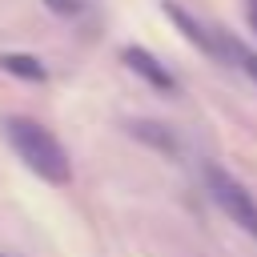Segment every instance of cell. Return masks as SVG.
I'll use <instances>...</instances> for the list:
<instances>
[{"instance_id":"cell-1","label":"cell","mask_w":257,"mask_h":257,"mask_svg":"<svg viewBox=\"0 0 257 257\" xmlns=\"http://www.w3.org/2000/svg\"><path fill=\"white\" fill-rule=\"evenodd\" d=\"M4 137H8V145L16 149V157H20L40 181H48V185H68V177H72L68 153H64V145H60L40 120H32V116H8V120H4Z\"/></svg>"},{"instance_id":"cell-2","label":"cell","mask_w":257,"mask_h":257,"mask_svg":"<svg viewBox=\"0 0 257 257\" xmlns=\"http://www.w3.org/2000/svg\"><path fill=\"white\" fill-rule=\"evenodd\" d=\"M205 185H209V197L217 201V209L257 241V197L221 165H205Z\"/></svg>"},{"instance_id":"cell-3","label":"cell","mask_w":257,"mask_h":257,"mask_svg":"<svg viewBox=\"0 0 257 257\" xmlns=\"http://www.w3.org/2000/svg\"><path fill=\"white\" fill-rule=\"evenodd\" d=\"M161 8H165V16L177 24V32H181L201 56H209L213 64H229V48H225V36H221V32H209V28H205L193 12H185L177 0H165Z\"/></svg>"},{"instance_id":"cell-4","label":"cell","mask_w":257,"mask_h":257,"mask_svg":"<svg viewBox=\"0 0 257 257\" xmlns=\"http://www.w3.org/2000/svg\"><path fill=\"white\" fill-rule=\"evenodd\" d=\"M120 64H124L133 76H141L149 88H157L161 96H177V92H181L177 76H173L149 48H141V44H124V48H120Z\"/></svg>"},{"instance_id":"cell-5","label":"cell","mask_w":257,"mask_h":257,"mask_svg":"<svg viewBox=\"0 0 257 257\" xmlns=\"http://www.w3.org/2000/svg\"><path fill=\"white\" fill-rule=\"evenodd\" d=\"M128 133H133L141 145H149L153 153H165V157H177V153H181V145H177V137H173L169 124H157V120H128Z\"/></svg>"},{"instance_id":"cell-6","label":"cell","mask_w":257,"mask_h":257,"mask_svg":"<svg viewBox=\"0 0 257 257\" xmlns=\"http://www.w3.org/2000/svg\"><path fill=\"white\" fill-rule=\"evenodd\" d=\"M0 72L20 76V80H32V84L48 80V68H44L36 56H28V52H0Z\"/></svg>"},{"instance_id":"cell-7","label":"cell","mask_w":257,"mask_h":257,"mask_svg":"<svg viewBox=\"0 0 257 257\" xmlns=\"http://www.w3.org/2000/svg\"><path fill=\"white\" fill-rule=\"evenodd\" d=\"M221 36H225V32H221ZM225 48H229V60H233V64L257 84V52H253L249 44H241L237 36H225Z\"/></svg>"},{"instance_id":"cell-8","label":"cell","mask_w":257,"mask_h":257,"mask_svg":"<svg viewBox=\"0 0 257 257\" xmlns=\"http://www.w3.org/2000/svg\"><path fill=\"white\" fill-rule=\"evenodd\" d=\"M44 8L56 12V16H80L84 12V0H44Z\"/></svg>"},{"instance_id":"cell-9","label":"cell","mask_w":257,"mask_h":257,"mask_svg":"<svg viewBox=\"0 0 257 257\" xmlns=\"http://www.w3.org/2000/svg\"><path fill=\"white\" fill-rule=\"evenodd\" d=\"M249 24H253V32H257V0H249Z\"/></svg>"}]
</instances>
